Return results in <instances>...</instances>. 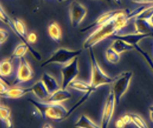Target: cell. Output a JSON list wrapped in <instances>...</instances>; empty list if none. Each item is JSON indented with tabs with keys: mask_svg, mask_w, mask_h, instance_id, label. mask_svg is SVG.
Returning <instances> with one entry per match:
<instances>
[{
	"mask_svg": "<svg viewBox=\"0 0 153 128\" xmlns=\"http://www.w3.org/2000/svg\"><path fill=\"white\" fill-rule=\"evenodd\" d=\"M89 58L90 62V80L91 88L95 91L98 88L109 85L113 81V78L105 74L96 59L93 48L89 49Z\"/></svg>",
	"mask_w": 153,
	"mask_h": 128,
	"instance_id": "3957f363",
	"label": "cell"
},
{
	"mask_svg": "<svg viewBox=\"0 0 153 128\" xmlns=\"http://www.w3.org/2000/svg\"><path fill=\"white\" fill-rule=\"evenodd\" d=\"M31 92L35 95V96L41 101H46L48 99L50 93L46 89L45 84H43L42 80L40 79L38 81H36L35 84L32 85L31 88Z\"/></svg>",
	"mask_w": 153,
	"mask_h": 128,
	"instance_id": "5bb4252c",
	"label": "cell"
},
{
	"mask_svg": "<svg viewBox=\"0 0 153 128\" xmlns=\"http://www.w3.org/2000/svg\"><path fill=\"white\" fill-rule=\"evenodd\" d=\"M58 1H62V0H58Z\"/></svg>",
	"mask_w": 153,
	"mask_h": 128,
	"instance_id": "d590c367",
	"label": "cell"
},
{
	"mask_svg": "<svg viewBox=\"0 0 153 128\" xmlns=\"http://www.w3.org/2000/svg\"><path fill=\"white\" fill-rule=\"evenodd\" d=\"M74 126L76 128H102L84 114L78 118Z\"/></svg>",
	"mask_w": 153,
	"mask_h": 128,
	"instance_id": "d6986e66",
	"label": "cell"
},
{
	"mask_svg": "<svg viewBox=\"0 0 153 128\" xmlns=\"http://www.w3.org/2000/svg\"><path fill=\"white\" fill-rule=\"evenodd\" d=\"M102 1H105V2H111V0H102Z\"/></svg>",
	"mask_w": 153,
	"mask_h": 128,
	"instance_id": "e575fe53",
	"label": "cell"
},
{
	"mask_svg": "<svg viewBox=\"0 0 153 128\" xmlns=\"http://www.w3.org/2000/svg\"><path fill=\"white\" fill-rule=\"evenodd\" d=\"M130 10H121L120 13L113 19L105 23V24L97 27L84 41L82 45L83 49H90L99 44L108 38L119 34L122 30L124 29L132 20L130 15Z\"/></svg>",
	"mask_w": 153,
	"mask_h": 128,
	"instance_id": "6da1fadb",
	"label": "cell"
},
{
	"mask_svg": "<svg viewBox=\"0 0 153 128\" xmlns=\"http://www.w3.org/2000/svg\"><path fill=\"white\" fill-rule=\"evenodd\" d=\"M11 110L10 109L5 105H0V120L4 123L9 118H10Z\"/></svg>",
	"mask_w": 153,
	"mask_h": 128,
	"instance_id": "484cf974",
	"label": "cell"
},
{
	"mask_svg": "<svg viewBox=\"0 0 153 128\" xmlns=\"http://www.w3.org/2000/svg\"><path fill=\"white\" fill-rule=\"evenodd\" d=\"M152 34H140V33H133V34H116L111 37L112 39H120L123 41L127 44L134 46L136 45H138L139 42H141L145 38L152 37Z\"/></svg>",
	"mask_w": 153,
	"mask_h": 128,
	"instance_id": "30bf717a",
	"label": "cell"
},
{
	"mask_svg": "<svg viewBox=\"0 0 153 128\" xmlns=\"http://www.w3.org/2000/svg\"><path fill=\"white\" fill-rule=\"evenodd\" d=\"M0 78H2V77H1V75H0Z\"/></svg>",
	"mask_w": 153,
	"mask_h": 128,
	"instance_id": "8d00e7d4",
	"label": "cell"
},
{
	"mask_svg": "<svg viewBox=\"0 0 153 128\" xmlns=\"http://www.w3.org/2000/svg\"><path fill=\"white\" fill-rule=\"evenodd\" d=\"M9 88H10L9 84L3 80V78H0V95L4 94L8 90Z\"/></svg>",
	"mask_w": 153,
	"mask_h": 128,
	"instance_id": "4316f807",
	"label": "cell"
},
{
	"mask_svg": "<svg viewBox=\"0 0 153 128\" xmlns=\"http://www.w3.org/2000/svg\"><path fill=\"white\" fill-rule=\"evenodd\" d=\"M4 124L7 128H12V127H13V123H12V120H11L10 118H9L8 120H6L4 122Z\"/></svg>",
	"mask_w": 153,
	"mask_h": 128,
	"instance_id": "1f68e13d",
	"label": "cell"
},
{
	"mask_svg": "<svg viewBox=\"0 0 153 128\" xmlns=\"http://www.w3.org/2000/svg\"><path fill=\"white\" fill-rule=\"evenodd\" d=\"M13 73V64L11 59H5L0 62V75L2 78H9Z\"/></svg>",
	"mask_w": 153,
	"mask_h": 128,
	"instance_id": "ac0fdd59",
	"label": "cell"
},
{
	"mask_svg": "<svg viewBox=\"0 0 153 128\" xmlns=\"http://www.w3.org/2000/svg\"><path fill=\"white\" fill-rule=\"evenodd\" d=\"M120 10H111L108 11V12H106V13L101 14L100 17H97V19L95 20L93 23H91L90 24L87 25L86 27H85L82 30H81V32H86L88 30L90 29H96L97 27H100V26L105 24V23L108 22L109 20H111V19H113L114 17H116L119 13H120Z\"/></svg>",
	"mask_w": 153,
	"mask_h": 128,
	"instance_id": "8fae6325",
	"label": "cell"
},
{
	"mask_svg": "<svg viewBox=\"0 0 153 128\" xmlns=\"http://www.w3.org/2000/svg\"><path fill=\"white\" fill-rule=\"evenodd\" d=\"M132 77L133 72L124 71L113 78V81L111 84V91L114 94L116 105L120 104L121 99L127 91Z\"/></svg>",
	"mask_w": 153,
	"mask_h": 128,
	"instance_id": "5b68a950",
	"label": "cell"
},
{
	"mask_svg": "<svg viewBox=\"0 0 153 128\" xmlns=\"http://www.w3.org/2000/svg\"><path fill=\"white\" fill-rule=\"evenodd\" d=\"M83 48H80L78 50H73L67 48H59L54 50L51 54V56L42 63V67L51 65V64H60L66 65L73 60L75 58L79 56L82 53Z\"/></svg>",
	"mask_w": 153,
	"mask_h": 128,
	"instance_id": "277c9868",
	"label": "cell"
},
{
	"mask_svg": "<svg viewBox=\"0 0 153 128\" xmlns=\"http://www.w3.org/2000/svg\"><path fill=\"white\" fill-rule=\"evenodd\" d=\"M121 118L123 119V120L126 125H130V124H132V116H131V113L124 114V115L122 116Z\"/></svg>",
	"mask_w": 153,
	"mask_h": 128,
	"instance_id": "f546056e",
	"label": "cell"
},
{
	"mask_svg": "<svg viewBox=\"0 0 153 128\" xmlns=\"http://www.w3.org/2000/svg\"><path fill=\"white\" fill-rule=\"evenodd\" d=\"M0 98H1V96H0Z\"/></svg>",
	"mask_w": 153,
	"mask_h": 128,
	"instance_id": "74e56055",
	"label": "cell"
},
{
	"mask_svg": "<svg viewBox=\"0 0 153 128\" xmlns=\"http://www.w3.org/2000/svg\"><path fill=\"white\" fill-rule=\"evenodd\" d=\"M28 102L35 107L41 117L54 121H62L66 119L68 109L61 103H51L32 99H28Z\"/></svg>",
	"mask_w": 153,
	"mask_h": 128,
	"instance_id": "7a4b0ae2",
	"label": "cell"
},
{
	"mask_svg": "<svg viewBox=\"0 0 153 128\" xmlns=\"http://www.w3.org/2000/svg\"><path fill=\"white\" fill-rule=\"evenodd\" d=\"M87 14L86 7L78 1H73L69 7L70 22L73 27H78L82 23Z\"/></svg>",
	"mask_w": 153,
	"mask_h": 128,
	"instance_id": "ba28073f",
	"label": "cell"
},
{
	"mask_svg": "<svg viewBox=\"0 0 153 128\" xmlns=\"http://www.w3.org/2000/svg\"><path fill=\"white\" fill-rule=\"evenodd\" d=\"M136 128H137V127H136Z\"/></svg>",
	"mask_w": 153,
	"mask_h": 128,
	"instance_id": "f35d334b",
	"label": "cell"
},
{
	"mask_svg": "<svg viewBox=\"0 0 153 128\" xmlns=\"http://www.w3.org/2000/svg\"><path fill=\"white\" fill-rule=\"evenodd\" d=\"M149 117H150V120L153 123V105H151L149 109Z\"/></svg>",
	"mask_w": 153,
	"mask_h": 128,
	"instance_id": "d6a6232c",
	"label": "cell"
},
{
	"mask_svg": "<svg viewBox=\"0 0 153 128\" xmlns=\"http://www.w3.org/2000/svg\"><path fill=\"white\" fill-rule=\"evenodd\" d=\"M115 105L116 103H115V96H114L113 92L110 90L105 100L104 107H103L101 123V126L102 128H108V127L113 116Z\"/></svg>",
	"mask_w": 153,
	"mask_h": 128,
	"instance_id": "9c48e42d",
	"label": "cell"
},
{
	"mask_svg": "<svg viewBox=\"0 0 153 128\" xmlns=\"http://www.w3.org/2000/svg\"><path fill=\"white\" fill-rule=\"evenodd\" d=\"M68 88L73 89V90L78 91H80V92H88L90 91L93 90L95 91L94 89H93L91 88V85H90V82L84 81L82 80H79V79H75L73 81L71 82V84H69Z\"/></svg>",
	"mask_w": 153,
	"mask_h": 128,
	"instance_id": "ffe728a7",
	"label": "cell"
},
{
	"mask_svg": "<svg viewBox=\"0 0 153 128\" xmlns=\"http://www.w3.org/2000/svg\"><path fill=\"white\" fill-rule=\"evenodd\" d=\"M134 49H136V50L138 52L139 54H140V56H141L144 58V59L145 60V62L147 63V64L149 65V67H150V69H151L153 71V60L151 57H150V56H149V55L146 52H145V51L143 50L142 48H140L138 45H134Z\"/></svg>",
	"mask_w": 153,
	"mask_h": 128,
	"instance_id": "d4e9b609",
	"label": "cell"
},
{
	"mask_svg": "<svg viewBox=\"0 0 153 128\" xmlns=\"http://www.w3.org/2000/svg\"><path fill=\"white\" fill-rule=\"evenodd\" d=\"M105 57H106V59L108 63L115 64V63H118L120 62V54L116 53L111 47H109L107 48V50L105 51Z\"/></svg>",
	"mask_w": 153,
	"mask_h": 128,
	"instance_id": "603a6c76",
	"label": "cell"
},
{
	"mask_svg": "<svg viewBox=\"0 0 153 128\" xmlns=\"http://www.w3.org/2000/svg\"><path fill=\"white\" fill-rule=\"evenodd\" d=\"M126 125L125 124V123L123 122V119L121 117H120L119 119L115 120V128H125Z\"/></svg>",
	"mask_w": 153,
	"mask_h": 128,
	"instance_id": "4dcf8cb0",
	"label": "cell"
},
{
	"mask_svg": "<svg viewBox=\"0 0 153 128\" xmlns=\"http://www.w3.org/2000/svg\"><path fill=\"white\" fill-rule=\"evenodd\" d=\"M110 47L119 54H122V53L134 49V46L127 44V43H126L123 41L120 40V39H114V42L111 43Z\"/></svg>",
	"mask_w": 153,
	"mask_h": 128,
	"instance_id": "44dd1931",
	"label": "cell"
},
{
	"mask_svg": "<svg viewBox=\"0 0 153 128\" xmlns=\"http://www.w3.org/2000/svg\"><path fill=\"white\" fill-rule=\"evenodd\" d=\"M41 80H42L43 84H45V86H46V89H47L50 94L54 92L55 91H57V89L61 88L59 86L57 80L53 76L47 74V73H45V74H42Z\"/></svg>",
	"mask_w": 153,
	"mask_h": 128,
	"instance_id": "2e32d148",
	"label": "cell"
},
{
	"mask_svg": "<svg viewBox=\"0 0 153 128\" xmlns=\"http://www.w3.org/2000/svg\"><path fill=\"white\" fill-rule=\"evenodd\" d=\"M0 21H2V23L7 24L13 32L16 34L17 36V33H16V31H15L14 24H13V20L10 19V17H9L7 13H6V11L4 10V9L2 8V7L0 4Z\"/></svg>",
	"mask_w": 153,
	"mask_h": 128,
	"instance_id": "7402d4cb",
	"label": "cell"
},
{
	"mask_svg": "<svg viewBox=\"0 0 153 128\" xmlns=\"http://www.w3.org/2000/svg\"><path fill=\"white\" fill-rule=\"evenodd\" d=\"M34 72L32 67L30 66L27 60L25 58H21L19 59V64L17 67L16 75H15L13 84H23L25 82L29 81L33 78Z\"/></svg>",
	"mask_w": 153,
	"mask_h": 128,
	"instance_id": "52a82bcc",
	"label": "cell"
},
{
	"mask_svg": "<svg viewBox=\"0 0 153 128\" xmlns=\"http://www.w3.org/2000/svg\"><path fill=\"white\" fill-rule=\"evenodd\" d=\"M31 92L30 88H23V87L13 86L10 87L8 90L4 93L1 94L0 96L3 99H20L21 97L25 96L27 93Z\"/></svg>",
	"mask_w": 153,
	"mask_h": 128,
	"instance_id": "4fadbf2b",
	"label": "cell"
},
{
	"mask_svg": "<svg viewBox=\"0 0 153 128\" xmlns=\"http://www.w3.org/2000/svg\"><path fill=\"white\" fill-rule=\"evenodd\" d=\"M48 34L53 42L60 43L62 38V31L61 27L57 22H52L48 26Z\"/></svg>",
	"mask_w": 153,
	"mask_h": 128,
	"instance_id": "e0dca14e",
	"label": "cell"
},
{
	"mask_svg": "<svg viewBox=\"0 0 153 128\" xmlns=\"http://www.w3.org/2000/svg\"><path fill=\"white\" fill-rule=\"evenodd\" d=\"M9 38V33L7 31L0 28V45L3 44Z\"/></svg>",
	"mask_w": 153,
	"mask_h": 128,
	"instance_id": "f1b7e54d",
	"label": "cell"
},
{
	"mask_svg": "<svg viewBox=\"0 0 153 128\" xmlns=\"http://www.w3.org/2000/svg\"><path fill=\"white\" fill-rule=\"evenodd\" d=\"M26 39H27V43H28L29 45L35 44V43L37 42L38 38H37V34H36L35 32H31V33H29V34H27Z\"/></svg>",
	"mask_w": 153,
	"mask_h": 128,
	"instance_id": "83f0119b",
	"label": "cell"
},
{
	"mask_svg": "<svg viewBox=\"0 0 153 128\" xmlns=\"http://www.w3.org/2000/svg\"><path fill=\"white\" fill-rule=\"evenodd\" d=\"M13 20V24H14L15 31H16V33H17V37L19 38L21 40V42H24V43H26V44L29 45L27 42V28H26V26L25 24L23 21L20 19H16Z\"/></svg>",
	"mask_w": 153,
	"mask_h": 128,
	"instance_id": "9a60e30c",
	"label": "cell"
},
{
	"mask_svg": "<svg viewBox=\"0 0 153 128\" xmlns=\"http://www.w3.org/2000/svg\"><path fill=\"white\" fill-rule=\"evenodd\" d=\"M42 128H53V127L51 126L50 124H44V125H43Z\"/></svg>",
	"mask_w": 153,
	"mask_h": 128,
	"instance_id": "836d02e7",
	"label": "cell"
},
{
	"mask_svg": "<svg viewBox=\"0 0 153 128\" xmlns=\"http://www.w3.org/2000/svg\"><path fill=\"white\" fill-rule=\"evenodd\" d=\"M61 87L64 89H67L71 84L76 79L79 74V59L78 57L75 58L69 63L63 66L61 69Z\"/></svg>",
	"mask_w": 153,
	"mask_h": 128,
	"instance_id": "8992f818",
	"label": "cell"
},
{
	"mask_svg": "<svg viewBox=\"0 0 153 128\" xmlns=\"http://www.w3.org/2000/svg\"><path fill=\"white\" fill-rule=\"evenodd\" d=\"M71 96L72 95L69 91L60 88L57 91H55L54 92L50 94L48 99H46V102L51 103H62L69 100Z\"/></svg>",
	"mask_w": 153,
	"mask_h": 128,
	"instance_id": "7c38bea8",
	"label": "cell"
},
{
	"mask_svg": "<svg viewBox=\"0 0 153 128\" xmlns=\"http://www.w3.org/2000/svg\"><path fill=\"white\" fill-rule=\"evenodd\" d=\"M94 91H95L91 90V91H88V92L85 93L83 96H82V98H81V99H80L79 100V101H78L77 102H76V104H75V105H74L71 108V109H70V110H68V113H67V116H66V118L68 117V116H69L71 115V114L74 111H75V110H76L78 108H79L80 106L82 105V104H84V103L86 102L88 100V99L90 98V95H91V94H92Z\"/></svg>",
	"mask_w": 153,
	"mask_h": 128,
	"instance_id": "cb8c5ba5",
	"label": "cell"
}]
</instances>
